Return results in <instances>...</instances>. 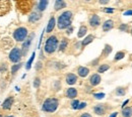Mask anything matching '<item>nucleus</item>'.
<instances>
[{"mask_svg":"<svg viewBox=\"0 0 132 117\" xmlns=\"http://www.w3.org/2000/svg\"><path fill=\"white\" fill-rule=\"evenodd\" d=\"M73 20V12L71 10H65L57 18V27L60 30L67 29L69 26H71Z\"/></svg>","mask_w":132,"mask_h":117,"instance_id":"1","label":"nucleus"},{"mask_svg":"<svg viewBox=\"0 0 132 117\" xmlns=\"http://www.w3.org/2000/svg\"><path fill=\"white\" fill-rule=\"evenodd\" d=\"M17 11L23 15L29 14L35 7V0H14Z\"/></svg>","mask_w":132,"mask_h":117,"instance_id":"2","label":"nucleus"},{"mask_svg":"<svg viewBox=\"0 0 132 117\" xmlns=\"http://www.w3.org/2000/svg\"><path fill=\"white\" fill-rule=\"evenodd\" d=\"M59 47V39L56 35L52 34L46 39L45 45H44V50L48 55H53L56 50H58Z\"/></svg>","mask_w":132,"mask_h":117,"instance_id":"3","label":"nucleus"},{"mask_svg":"<svg viewBox=\"0 0 132 117\" xmlns=\"http://www.w3.org/2000/svg\"><path fill=\"white\" fill-rule=\"evenodd\" d=\"M59 107V100L55 97H50L44 101L42 105V110L47 113H54Z\"/></svg>","mask_w":132,"mask_h":117,"instance_id":"4","label":"nucleus"},{"mask_svg":"<svg viewBox=\"0 0 132 117\" xmlns=\"http://www.w3.org/2000/svg\"><path fill=\"white\" fill-rule=\"evenodd\" d=\"M13 38L14 40L17 42H23L27 37L29 36V30L27 27H23V26H20V27H17L16 29L13 31Z\"/></svg>","mask_w":132,"mask_h":117,"instance_id":"5","label":"nucleus"},{"mask_svg":"<svg viewBox=\"0 0 132 117\" xmlns=\"http://www.w3.org/2000/svg\"><path fill=\"white\" fill-rule=\"evenodd\" d=\"M23 57V52H22V50L21 48H18V47H15L13 48L11 51L9 52V61L11 63H14V64H17V63H20L21 59Z\"/></svg>","mask_w":132,"mask_h":117,"instance_id":"6","label":"nucleus"},{"mask_svg":"<svg viewBox=\"0 0 132 117\" xmlns=\"http://www.w3.org/2000/svg\"><path fill=\"white\" fill-rule=\"evenodd\" d=\"M11 10L10 0H0V17L5 16Z\"/></svg>","mask_w":132,"mask_h":117,"instance_id":"7","label":"nucleus"},{"mask_svg":"<svg viewBox=\"0 0 132 117\" xmlns=\"http://www.w3.org/2000/svg\"><path fill=\"white\" fill-rule=\"evenodd\" d=\"M93 111L98 116H104L108 111V106H107V104L99 103L93 107Z\"/></svg>","mask_w":132,"mask_h":117,"instance_id":"8","label":"nucleus"},{"mask_svg":"<svg viewBox=\"0 0 132 117\" xmlns=\"http://www.w3.org/2000/svg\"><path fill=\"white\" fill-rule=\"evenodd\" d=\"M88 24H89V26L92 27V28H94V29H96V28H98L99 26H101V17L98 15V14H96V13H93V14H90L89 17H88Z\"/></svg>","mask_w":132,"mask_h":117,"instance_id":"9","label":"nucleus"},{"mask_svg":"<svg viewBox=\"0 0 132 117\" xmlns=\"http://www.w3.org/2000/svg\"><path fill=\"white\" fill-rule=\"evenodd\" d=\"M34 37H35V34H31L28 37H27V39L22 42L21 50H22V52H23V56L27 54V51H28L29 49H30V47H31V45H32V42H33Z\"/></svg>","mask_w":132,"mask_h":117,"instance_id":"10","label":"nucleus"},{"mask_svg":"<svg viewBox=\"0 0 132 117\" xmlns=\"http://www.w3.org/2000/svg\"><path fill=\"white\" fill-rule=\"evenodd\" d=\"M114 27H115V21L113 19H107L102 24V30L104 33H108V31L112 30Z\"/></svg>","mask_w":132,"mask_h":117,"instance_id":"11","label":"nucleus"},{"mask_svg":"<svg viewBox=\"0 0 132 117\" xmlns=\"http://www.w3.org/2000/svg\"><path fill=\"white\" fill-rule=\"evenodd\" d=\"M88 82H89V85L92 87H96V86H98V85L101 84V82H102V77H101V75H100L99 73H95V74H93L89 77Z\"/></svg>","mask_w":132,"mask_h":117,"instance_id":"12","label":"nucleus"},{"mask_svg":"<svg viewBox=\"0 0 132 117\" xmlns=\"http://www.w3.org/2000/svg\"><path fill=\"white\" fill-rule=\"evenodd\" d=\"M42 18V12L39 10H33L29 15V22L36 23Z\"/></svg>","mask_w":132,"mask_h":117,"instance_id":"13","label":"nucleus"},{"mask_svg":"<svg viewBox=\"0 0 132 117\" xmlns=\"http://www.w3.org/2000/svg\"><path fill=\"white\" fill-rule=\"evenodd\" d=\"M77 95H78V91H77V89H75V88H73V87H70V88L66 89V91H65L66 98H68V99H72V100H73V99H76Z\"/></svg>","mask_w":132,"mask_h":117,"instance_id":"14","label":"nucleus"},{"mask_svg":"<svg viewBox=\"0 0 132 117\" xmlns=\"http://www.w3.org/2000/svg\"><path fill=\"white\" fill-rule=\"evenodd\" d=\"M77 80H78V76L75 75V74H73V73L67 74L65 77L66 84H67V85H70V86H72V85L77 83Z\"/></svg>","mask_w":132,"mask_h":117,"instance_id":"15","label":"nucleus"},{"mask_svg":"<svg viewBox=\"0 0 132 117\" xmlns=\"http://www.w3.org/2000/svg\"><path fill=\"white\" fill-rule=\"evenodd\" d=\"M89 68L84 67V66H79L77 68V76L80 78H86L89 75Z\"/></svg>","mask_w":132,"mask_h":117,"instance_id":"16","label":"nucleus"},{"mask_svg":"<svg viewBox=\"0 0 132 117\" xmlns=\"http://www.w3.org/2000/svg\"><path fill=\"white\" fill-rule=\"evenodd\" d=\"M56 25H57L56 18H55L54 16H51L49 19V21H48L47 27H46V33H47V34H51V33L54 30V28H55Z\"/></svg>","mask_w":132,"mask_h":117,"instance_id":"17","label":"nucleus"},{"mask_svg":"<svg viewBox=\"0 0 132 117\" xmlns=\"http://www.w3.org/2000/svg\"><path fill=\"white\" fill-rule=\"evenodd\" d=\"M68 45H69V39L67 37H62L61 40L59 41V47H58V50L61 51V52H64L67 48H68Z\"/></svg>","mask_w":132,"mask_h":117,"instance_id":"18","label":"nucleus"},{"mask_svg":"<svg viewBox=\"0 0 132 117\" xmlns=\"http://www.w3.org/2000/svg\"><path fill=\"white\" fill-rule=\"evenodd\" d=\"M95 38H96V36L94 34H87L86 36H84L83 40H81V49H84L86 46L92 44L95 40Z\"/></svg>","mask_w":132,"mask_h":117,"instance_id":"19","label":"nucleus"},{"mask_svg":"<svg viewBox=\"0 0 132 117\" xmlns=\"http://www.w3.org/2000/svg\"><path fill=\"white\" fill-rule=\"evenodd\" d=\"M127 90H128V87L127 86H119L117 87L114 91L116 96L118 97H122V96H125L126 93H127Z\"/></svg>","mask_w":132,"mask_h":117,"instance_id":"20","label":"nucleus"},{"mask_svg":"<svg viewBox=\"0 0 132 117\" xmlns=\"http://www.w3.org/2000/svg\"><path fill=\"white\" fill-rule=\"evenodd\" d=\"M112 50H113V47L111 46V45H108V44H106L105 45V47H104V49L102 50V55H101V59H106L107 57H109V55L112 52Z\"/></svg>","mask_w":132,"mask_h":117,"instance_id":"21","label":"nucleus"},{"mask_svg":"<svg viewBox=\"0 0 132 117\" xmlns=\"http://www.w3.org/2000/svg\"><path fill=\"white\" fill-rule=\"evenodd\" d=\"M12 104H13V97L9 96V97H7L5 100L3 101V103H2L1 106H2V108L4 110H9V109H11Z\"/></svg>","mask_w":132,"mask_h":117,"instance_id":"22","label":"nucleus"},{"mask_svg":"<svg viewBox=\"0 0 132 117\" xmlns=\"http://www.w3.org/2000/svg\"><path fill=\"white\" fill-rule=\"evenodd\" d=\"M48 3H49V0H39L38 5H37V10L43 12L44 10H46V8L48 6Z\"/></svg>","mask_w":132,"mask_h":117,"instance_id":"23","label":"nucleus"},{"mask_svg":"<svg viewBox=\"0 0 132 117\" xmlns=\"http://www.w3.org/2000/svg\"><path fill=\"white\" fill-rule=\"evenodd\" d=\"M66 7L65 0H55V5H54V9L55 11H59L63 8Z\"/></svg>","mask_w":132,"mask_h":117,"instance_id":"24","label":"nucleus"},{"mask_svg":"<svg viewBox=\"0 0 132 117\" xmlns=\"http://www.w3.org/2000/svg\"><path fill=\"white\" fill-rule=\"evenodd\" d=\"M121 116L122 117H132V107L131 106H126L122 108L121 110Z\"/></svg>","mask_w":132,"mask_h":117,"instance_id":"25","label":"nucleus"},{"mask_svg":"<svg viewBox=\"0 0 132 117\" xmlns=\"http://www.w3.org/2000/svg\"><path fill=\"white\" fill-rule=\"evenodd\" d=\"M87 31H88V28H87V26L86 25H80V27H79V29H78V33H77V37L78 38H82L84 37L86 34H87Z\"/></svg>","mask_w":132,"mask_h":117,"instance_id":"26","label":"nucleus"},{"mask_svg":"<svg viewBox=\"0 0 132 117\" xmlns=\"http://www.w3.org/2000/svg\"><path fill=\"white\" fill-rule=\"evenodd\" d=\"M125 57H126V51L125 50H119L116 52L115 57H114V62H119V61L123 60Z\"/></svg>","mask_w":132,"mask_h":117,"instance_id":"27","label":"nucleus"},{"mask_svg":"<svg viewBox=\"0 0 132 117\" xmlns=\"http://www.w3.org/2000/svg\"><path fill=\"white\" fill-rule=\"evenodd\" d=\"M111 68L110 64H100V66L98 67V73L99 74H103V73H106L107 71H109Z\"/></svg>","mask_w":132,"mask_h":117,"instance_id":"28","label":"nucleus"},{"mask_svg":"<svg viewBox=\"0 0 132 117\" xmlns=\"http://www.w3.org/2000/svg\"><path fill=\"white\" fill-rule=\"evenodd\" d=\"M118 29H119L120 31H122V33H128L131 28H130V25H129V24H127V23H121V24L119 25Z\"/></svg>","mask_w":132,"mask_h":117,"instance_id":"29","label":"nucleus"},{"mask_svg":"<svg viewBox=\"0 0 132 117\" xmlns=\"http://www.w3.org/2000/svg\"><path fill=\"white\" fill-rule=\"evenodd\" d=\"M21 67H22V63H17L15 65H13V66L11 67V74H12V75H15L17 73V71Z\"/></svg>","mask_w":132,"mask_h":117,"instance_id":"30","label":"nucleus"},{"mask_svg":"<svg viewBox=\"0 0 132 117\" xmlns=\"http://www.w3.org/2000/svg\"><path fill=\"white\" fill-rule=\"evenodd\" d=\"M35 57H36V52H33L32 57L30 58V60L28 61V63H27V65H26L27 70H30V69H31V66H32V64H33V61H34V59H35Z\"/></svg>","mask_w":132,"mask_h":117,"instance_id":"31","label":"nucleus"},{"mask_svg":"<svg viewBox=\"0 0 132 117\" xmlns=\"http://www.w3.org/2000/svg\"><path fill=\"white\" fill-rule=\"evenodd\" d=\"M102 11H103L104 13L111 14V13H114L115 8H113V7H105V8H102Z\"/></svg>","mask_w":132,"mask_h":117,"instance_id":"32","label":"nucleus"},{"mask_svg":"<svg viewBox=\"0 0 132 117\" xmlns=\"http://www.w3.org/2000/svg\"><path fill=\"white\" fill-rule=\"evenodd\" d=\"M79 100H77V99H73V101L71 102V108L72 109H74V110H77V108H78V105H79Z\"/></svg>","mask_w":132,"mask_h":117,"instance_id":"33","label":"nucleus"},{"mask_svg":"<svg viewBox=\"0 0 132 117\" xmlns=\"http://www.w3.org/2000/svg\"><path fill=\"white\" fill-rule=\"evenodd\" d=\"M100 61H101V58H97L96 60H93V61L89 63V65H90L92 67H96V66L100 65Z\"/></svg>","mask_w":132,"mask_h":117,"instance_id":"34","label":"nucleus"},{"mask_svg":"<svg viewBox=\"0 0 132 117\" xmlns=\"http://www.w3.org/2000/svg\"><path fill=\"white\" fill-rule=\"evenodd\" d=\"M40 85H41V79L38 78V77H36V78L34 79V87H35V88H39Z\"/></svg>","mask_w":132,"mask_h":117,"instance_id":"35","label":"nucleus"},{"mask_svg":"<svg viewBox=\"0 0 132 117\" xmlns=\"http://www.w3.org/2000/svg\"><path fill=\"white\" fill-rule=\"evenodd\" d=\"M6 70H7V64L3 63L0 65V73H4V72H6Z\"/></svg>","mask_w":132,"mask_h":117,"instance_id":"36","label":"nucleus"},{"mask_svg":"<svg viewBox=\"0 0 132 117\" xmlns=\"http://www.w3.org/2000/svg\"><path fill=\"white\" fill-rule=\"evenodd\" d=\"M94 97H95L96 99H103V98L105 97V94H104V93H95V94H94Z\"/></svg>","mask_w":132,"mask_h":117,"instance_id":"37","label":"nucleus"},{"mask_svg":"<svg viewBox=\"0 0 132 117\" xmlns=\"http://www.w3.org/2000/svg\"><path fill=\"white\" fill-rule=\"evenodd\" d=\"M43 68V63L41 61H38V63L36 64V71H40Z\"/></svg>","mask_w":132,"mask_h":117,"instance_id":"38","label":"nucleus"},{"mask_svg":"<svg viewBox=\"0 0 132 117\" xmlns=\"http://www.w3.org/2000/svg\"><path fill=\"white\" fill-rule=\"evenodd\" d=\"M86 106H87V103H86V102H80L79 105H78L77 110H81V109H83V108H85Z\"/></svg>","mask_w":132,"mask_h":117,"instance_id":"39","label":"nucleus"},{"mask_svg":"<svg viewBox=\"0 0 132 117\" xmlns=\"http://www.w3.org/2000/svg\"><path fill=\"white\" fill-rule=\"evenodd\" d=\"M110 1L111 0H99V3L101 5H107V4H109Z\"/></svg>","mask_w":132,"mask_h":117,"instance_id":"40","label":"nucleus"},{"mask_svg":"<svg viewBox=\"0 0 132 117\" xmlns=\"http://www.w3.org/2000/svg\"><path fill=\"white\" fill-rule=\"evenodd\" d=\"M72 31H73V26L71 25V26H69L67 29H66V34H72Z\"/></svg>","mask_w":132,"mask_h":117,"instance_id":"41","label":"nucleus"},{"mask_svg":"<svg viewBox=\"0 0 132 117\" xmlns=\"http://www.w3.org/2000/svg\"><path fill=\"white\" fill-rule=\"evenodd\" d=\"M125 16L127 15V16H132V10H126L124 13H123Z\"/></svg>","mask_w":132,"mask_h":117,"instance_id":"42","label":"nucleus"},{"mask_svg":"<svg viewBox=\"0 0 132 117\" xmlns=\"http://www.w3.org/2000/svg\"><path fill=\"white\" fill-rule=\"evenodd\" d=\"M129 101H130V99H127V100H125L124 102H123V104H122V108H124V107H126L127 105H128V103H129Z\"/></svg>","mask_w":132,"mask_h":117,"instance_id":"43","label":"nucleus"},{"mask_svg":"<svg viewBox=\"0 0 132 117\" xmlns=\"http://www.w3.org/2000/svg\"><path fill=\"white\" fill-rule=\"evenodd\" d=\"M118 114H119L118 111H114V112H112V113L109 115V117H117L118 116Z\"/></svg>","mask_w":132,"mask_h":117,"instance_id":"44","label":"nucleus"},{"mask_svg":"<svg viewBox=\"0 0 132 117\" xmlns=\"http://www.w3.org/2000/svg\"><path fill=\"white\" fill-rule=\"evenodd\" d=\"M79 117H93V116H92V114H89V113H87V112H84V113H82Z\"/></svg>","mask_w":132,"mask_h":117,"instance_id":"45","label":"nucleus"},{"mask_svg":"<svg viewBox=\"0 0 132 117\" xmlns=\"http://www.w3.org/2000/svg\"><path fill=\"white\" fill-rule=\"evenodd\" d=\"M40 58L43 60V59H45V57H44V55H43V51H41V54H40Z\"/></svg>","mask_w":132,"mask_h":117,"instance_id":"46","label":"nucleus"},{"mask_svg":"<svg viewBox=\"0 0 132 117\" xmlns=\"http://www.w3.org/2000/svg\"><path fill=\"white\" fill-rule=\"evenodd\" d=\"M84 1H85V2H90L92 0H84Z\"/></svg>","mask_w":132,"mask_h":117,"instance_id":"47","label":"nucleus"},{"mask_svg":"<svg viewBox=\"0 0 132 117\" xmlns=\"http://www.w3.org/2000/svg\"><path fill=\"white\" fill-rule=\"evenodd\" d=\"M130 34H131V35H132V28L130 29Z\"/></svg>","mask_w":132,"mask_h":117,"instance_id":"48","label":"nucleus"},{"mask_svg":"<svg viewBox=\"0 0 132 117\" xmlns=\"http://www.w3.org/2000/svg\"><path fill=\"white\" fill-rule=\"evenodd\" d=\"M6 117H14V116H12V115H9V116H6Z\"/></svg>","mask_w":132,"mask_h":117,"instance_id":"49","label":"nucleus"},{"mask_svg":"<svg viewBox=\"0 0 132 117\" xmlns=\"http://www.w3.org/2000/svg\"><path fill=\"white\" fill-rule=\"evenodd\" d=\"M0 117H2V115H1V114H0Z\"/></svg>","mask_w":132,"mask_h":117,"instance_id":"50","label":"nucleus"},{"mask_svg":"<svg viewBox=\"0 0 132 117\" xmlns=\"http://www.w3.org/2000/svg\"><path fill=\"white\" fill-rule=\"evenodd\" d=\"M131 67H132V65H131Z\"/></svg>","mask_w":132,"mask_h":117,"instance_id":"51","label":"nucleus"}]
</instances>
